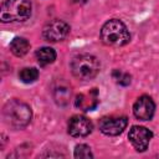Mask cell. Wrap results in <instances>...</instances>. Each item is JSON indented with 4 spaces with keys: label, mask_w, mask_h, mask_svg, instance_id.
Segmentation results:
<instances>
[{
    "label": "cell",
    "mask_w": 159,
    "mask_h": 159,
    "mask_svg": "<svg viewBox=\"0 0 159 159\" xmlns=\"http://www.w3.org/2000/svg\"><path fill=\"white\" fill-rule=\"evenodd\" d=\"M152 137H153V133L148 128L140 127V125H133L128 134L129 142L138 152H144L148 148Z\"/></svg>",
    "instance_id": "obj_6"
},
{
    "label": "cell",
    "mask_w": 159,
    "mask_h": 159,
    "mask_svg": "<svg viewBox=\"0 0 159 159\" xmlns=\"http://www.w3.org/2000/svg\"><path fill=\"white\" fill-rule=\"evenodd\" d=\"M36 57L41 66H46L56 60V52L51 47H41L36 51Z\"/></svg>",
    "instance_id": "obj_12"
},
{
    "label": "cell",
    "mask_w": 159,
    "mask_h": 159,
    "mask_svg": "<svg viewBox=\"0 0 159 159\" xmlns=\"http://www.w3.org/2000/svg\"><path fill=\"white\" fill-rule=\"evenodd\" d=\"M75 104L82 111H93L98 104V92L96 88L89 89L87 93H80L76 96Z\"/></svg>",
    "instance_id": "obj_10"
},
{
    "label": "cell",
    "mask_w": 159,
    "mask_h": 159,
    "mask_svg": "<svg viewBox=\"0 0 159 159\" xmlns=\"http://www.w3.org/2000/svg\"><path fill=\"white\" fill-rule=\"evenodd\" d=\"M101 39L108 46H124L130 40V34L127 26L118 19H112L107 21L101 30Z\"/></svg>",
    "instance_id": "obj_2"
},
{
    "label": "cell",
    "mask_w": 159,
    "mask_h": 159,
    "mask_svg": "<svg viewBox=\"0 0 159 159\" xmlns=\"http://www.w3.org/2000/svg\"><path fill=\"white\" fill-rule=\"evenodd\" d=\"M10 50L11 52L17 56V57H22L25 56L29 50H30V43L24 37H15L12 39V41L10 42Z\"/></svg>",
    "instance_id": "obj_11"
},
{
    "label": "cell",
    "mask_w": 159,
    "mask_h": 159,
    "mask_svg": "<svg viewBox=\"0 0 159 159\" xmlns=\"http://www.w3.org/2000/svg\"><path fill=\"white\" fill-rule=\"evenodd\" d=\"M70 32V26L67 22L62 20H52L45 25L42 30V36L46 41L50 42H58L62 41Z\"/></svg>",
    "instance_id": "obj_5"
},
{
    "label": "cell",
    "mask_w": 159,
    "mask_h": 159,
    "mask_svg": "<svg viewBox=\"0 0 159 159\" xmlns=\"http://www.w3.org/2000/svg\"><path fill=\"white\" fill-rule=\"evenodd\" d=\"M2 117L7 125L15 129H21L30 123L32 112L25 102L19 99H11L4 106Z\"/></svg>",
    "instance_id": "obj_1"
},
{
    "label": "cell",
    "mask_w": 159,
    "mask_h": 159,
    "mask_svg": "<svg viewBox=\"0 0 159 159\" xmlns=\"http://www.w3.org/2000/svg\"><path fill=\"white\" fill-rule=\"evenodd\" d=\"M53 97L57 104L60 106H65L68 103V99L71 97V89L66 86H60L57 88H55L53 91Z\"/></svg>",
    "instance_id": "obj_13"
},
{
    "label": "cell",
    "mask_w": 159,
    "mask_h": 159,
    "mask_svg": "<svg viewBox=\"0 0 159 159\" xmlns=\"http://www.w3.org/2000/svg\"><path fill=\"white\" fill-rule=\"evenodd\" d=\"M128 124L125 117H103L99 120V129L106 135H118L120 134Z\"/></svg>",
    "instance_id": "obj_7"
},
{
    "label": "cell",
    "mask_w": 159,
    "mask_h": 159,
    "mask_svg": "<svg viewBox=\"0 0 159 159\" xmlns=\"http://www.w3.org/2000/svg\"><path fill=\"white\" fill-rule=\"evenodd\" d=\"M92 129V122L84 116H73L68 122V133L72 137H86Z\"/></svg>",
    "instance_id": "obj_8"
},
{
    "label": "cell",
    "mask_w": 159,
    "mask_h": 159,
    "mask_svg": "<svg viewBox=\"0 0 159 159\" xmlns=\"http://www.w3.org/2000/svg\"><path fill=\"white\" fill-rule=\"evenodd\" d=\"M93 154L91 148L86 144H78L75 148V158H92Z\"/></svg>",
    "instance_id": "obj_15"
},
{
    "label": "cell",
    "mask_w": 159,
    "mask_h": 159,
    "mask_svg": "<svg viewBox=\"0 0 159 159\" xmlns=\"http://www.w3.org/2000/svg\"><path fill=\"white\" fill-rule=\"evenodd\" d=\"M154 111H155V104L149 96L139 97L133 106V113L140 120H149L153 117Z\"/></svg>",
    "instance_id": "obj_9"
},
{
    "label": "cell",
    "mask_w": 159,
    "mask_h": 159,
    "mask_svg": "<svg viewBox=\"0 0 159 159\" xmlns=\"http://www.w3.org/2000/svg\"><path fill=\"white\" fill-rule=\"evenodd\" d=\"M71 71L76 78L88 81L96 77L99 72V62L94 56L82 53L71 61Z\"/></svg>",
    "instance_id": "obj_4"
},
{
    "label": "cell",
    "mask_w": 159,
    "mask_h": 159,
    "mask_svg": "<svg viewBox=\"0 0 159 159\" xmlns=\"http://www.w3.org/2000/svg\"><path fill=\"white\" fill-rule=\"evenodd\" d=\"M19 77L24 83H32V82H35L37 80L39 71L35 67H26V68H22L20 71Z\"/></svg>",
    "instance_id": "obj_14"
},
{
    "label": "cell",
    "mask_w": 159,
    "mask_h": 159,
    "mask_svg": "<svg viewBox=\"0 0 159 159\" xmlns=\"http://www.w3.org/2000/svg\"><path fill=\"white\" fill-rule=\"evenodd\" d=\"M30 0H6L1 5L0 19L2 22H21L30 17Z\"/></svg>",
    "instance_id": "obj_3"
},
{
    "label": "cell",
    "mask_w": 159,
    "mask_h": 159,
    "mask_svg": "<svg viewBox=\"0 0 159 159\" xmlns=\"http://www.w3.org/2000/svg\"><path fill=\"white\" fill-rule=\"evenodd\" d=\"M112 75H113V78L116 80V82L122 84V86H128L130 83V75H128L125 72H122L119 70H114Z\"/></svg>",
    "instance_id": "obj_16"
}]
</instances>
